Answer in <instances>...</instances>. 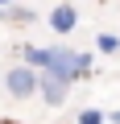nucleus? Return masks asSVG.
<instances>
[{
  "label": "nucleus",
  "instance_id": "obj_1",
  "mask_svg": "<svg viewBox=\"0 0 120 124\" xmlns=\"http://www.w3.org/2000/svg\"><path fill=\"white\" fill-rule=\"evenodd\" d=\"M8 95H17V99H29L37 87H41V79L33 75V66H17V70H8Z\"/></svg>",
  "mask_w": 120,
  "mask_h": 124
},
{
  "label": "nucleus",
  "instance_id": "obj_2",
  "mask_svg": "<svg viewBox=\"0 0 120 124\" xmlns=\"http://www.w3.org/2000/svg\"><path fill=\"white\" fill-rule=\"evenodd\" d=\"M75 21H79V13H75L71 4H58V8L50 13V29H54V33H71Z\"/></svg>",
  "mask_w": 120,
  "mask_h": 124
},
{
  "label": "nucleus",
  "instance_id": "obj_3",
  "mask_svg": "<svg viewBox=\"0 0 120 124\" xmlns=\"http://www.w3.org/2000/svg\"><path fill=\"white\" fill-rule=\"evenodd\" d=\"M37 91L46 95V103H62V99H66V83H58V79H50V75L41 79V87H37Z\"/></svg>",
  "mask_w": 120,
  "mask_h": 124
},
{
  "label": "nucleus",
  "instance_id": "obj_4",
  "mask_svg": "<svg viewBox=\"0 0 120 124\" xmlns=\"http://www.w3.org/2000/svg\"><path fill=\"white\" fill-rule=\"evenodd\" d=\"M25 58H29V66H37V70H46L50 62H54V50H37V46H29V50H25Z\"/></svg>",
  "mask_w": 120,
  "mask_h": 124
},
{
  "label": "nucleus",
  "instance_id": "obj_5",
  "mask_svg": "<svg viewBox=\"0 0 120 124\" xmlns=\"http://www.w3.org/2000/svg\"><path fill=\"white\" fill-rule=\"evenodd\" d=\"M99 50H104V54H112V50H120V41H116L112 33H99Z\"/></svg>",
  "mask_w": 120,
  "mask_h": 124
},
{
  "label": "nucleus",
  "instance_id": "obj_6",
  "mask_svg": "<svg viewBox=\"0 0 120 124\" xmlns=\"http://www.w3.org/2000/svg\"><path fill=\"white\" fill-rule=\"evenodd\" d=\"M104 120H108V116H104V112H91V108L79 116V124H104Z\"/></svg>",
  "mask_w": 120,
  "mask_h": 124
},
{
  "label": "nucleus",
  "instance_id": "obj_7",
  "mask_svg": "<svg viewBox=\"0 0 120 124\" xmlns=\"http://www.w3.org/2000/svg\"><path fill=\"white\" fill-rule=\"evenodd\" d=\"M8 4H13V0H0V8H8Z\"/></svg>",
  "mask_w": 120,
  "mask_h": 124
}]
</instances>
